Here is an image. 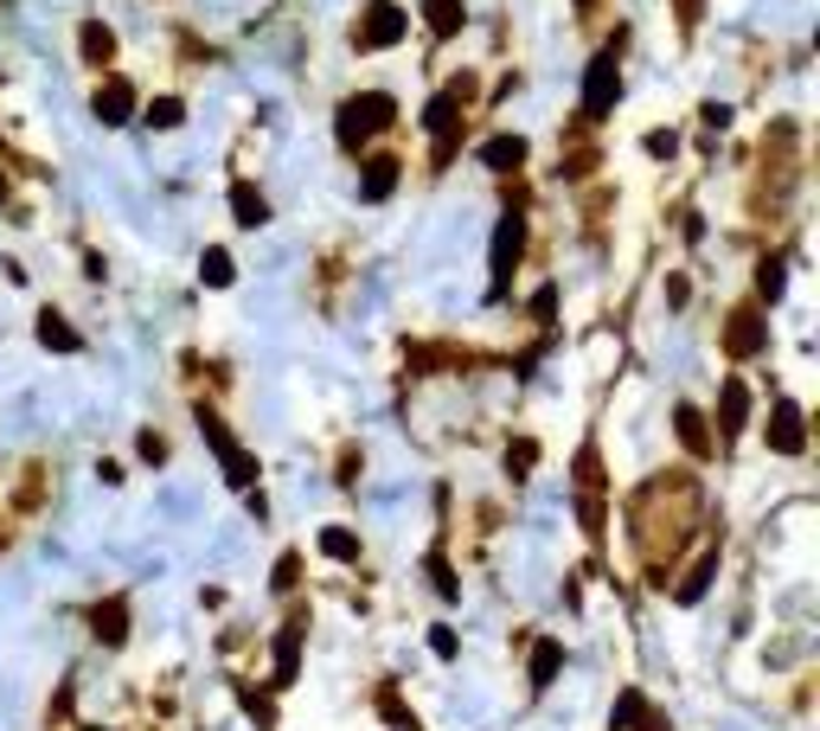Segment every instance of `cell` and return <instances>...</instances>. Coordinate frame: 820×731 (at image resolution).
I'll use <instances>...</instances> for the list:
<instances>
[{
  "label": "cell",
  "instance_id": "39",
  "mask_svg": "<svg viewBox=\"0 0 820 731\" xmlns=\"http://www.w3.org/2000/svg\"><path fill=\"white\" fill-rule=\"evenodd\" d=\"M686 295H692V283H686V277H667V302H674V308H686Z\"/></svg>",
  "mask_w": 820,
  "mask_h": 731
},
{
  "label": "cell",
  "instance_id": "20",
  "mask_svg": "<svg viewBox=\"0 0 820 731\" xmlns=\"http://www.w3.org/2000/svg\"><path fill=\"white\" fill-rule=\"evenodd\" d=\"M423 26H430V39H456L469 26V7L462 0H423Z\"/></svg>",
  "mask_w": 820,
  "mask_h": 731
},
{
  "label": "cell",
  "instance_id": "9",
  "mask_svg": "<svg viewBox=\"0 0 820 731\" xmlns=\"http://www.w3.org/2000/svg\"><path fill=\"white\" fill-rule=\"evenodd\" d=\"M763 443H769L776 456H808V411H802L795 398H776L769 418H763Z\"/></svg>",
  "mask_w": 820,
  "mask_h": 731
},
{
  "label": "cell",
  "instance_id": "24",
  "mask_svg": "<svg viewBox=\"0 0 820 731\" xmlns=\"http://www.w3.org/2000/svg\"><path fill=\"white\" fill-rule=\"evenodd\" d=\"M321 559H334V565H359V533L353 526H321Z\"/></svg>",
  "mask_w": 820,
  "mask_h": 731
},
{
  "label": "cell",
  "instance_id": "11",
  "mask_svg": "<svg viewBox=\"0 0 820 731\" xmlns=\"http://www.w3.org/2000/svg\"><path fill=\"white\" fill-rule=\"evenodd\" d=\"M744 431H751V385L731 372V379L718 385V418H712V437H718V443H738Z\"/></svg>",
  "mask_w": 820,
  "mask_h": 731
},
{
  "label": "cell",
  "instance_id": "13",
  "mask_svg": "<svg viewBox=\"0 0 820 731\" xmlns=\"http://www.w3.org/2000/svg\"><path fill=\"white\" fill-rule=\"evenodd\" d=\"M674 437L692 462H712L718 456V437H712V418L699 411V405H674Z\"/></svg>",
  "mask_w": 820,
  "mask_h": 731
},
{
  "label": "cell",
  "instance_id": "43",
  "mask_svg": "<svg viewBox=\"0 0 820 731\" xmlns=\"http://www.w3.org/2000/svg\"><path fill=\"white\" fill-rule=\"evenodd\" d=\"M97 731H103V726H97Z\"/></svg>",
  "mask_w": 820,
  "mask_h": 731
},
{
  "label": "cell",
  "instance_id": "16",
  "mask_svg": "<svg viewBox=\"0 0 820 731\" xmlns=\"http://www.w3.org/2000/svg\"><path fill=\"white\" fill-rule=\"evenodd\" d=\"M77 59H84L90 72H110V65H116V33H110L103 20H84V26H77Z\"/></svg>",
  "mask_w": 820,
  "mask_h": 731
},
{
  "label": "cell",
  "instance_id": "10",
  "mask_svg": "<svg viewBox=\"0 0 820 731\" xmlns=\"http://www.w3.org/2000/svg\"><path fill=\"white\" fill-rule=\"evenodd\" d=\"M405 180V154L379 148V154H359V206H385Z\"/></svg>",
  "mask_w": 820,
  "mask_h": 731
},
{
  "label": "cell",
  "instance_id": "41",
  "mask_svg": "<svg viewBox=\"0 0 820 731\" xmlns=\"http://www.w3.org/2000/svg\"><path fill=\"white\" fill-rule=\"evenodd\" d=\"M577 13H597V0H577Z\"/></svg>",
  "mask_w": 820,
  "mask_h": 731
},
{
  "label": "cell",
  "instance_id": "33",
  "mask_svg": "<svg viewBox=\"0 0 820 731\" xmlns=\"http://www.w3.org/2000/svg\"><path fill=\"white\" fill-rule=\"evenodd\" d=\"M270 585L282 590V597H289V590L302 585V552H282V559H276V572H270Z\"/></svg>",
  "mask_w": 820,
  "mask_h": 731
},
{
  "label": "cell",
  "instance_id": "8",
  "mask_svg": "<svg viewBox=\"0 0 820 731\" xmlns=\"http://www.w3.org/2000/svg\"><path fill=\"white\" fill-rule=\"evenodd\" d=\"M141 110V90L129 84L123 72H103V84L90 90V116L103 123V129H123V123H136Z\"/></svg>",
  "mask_w": 820,
  "mask_h": 731
},
{
  "label": "cell",
  "instance_id": "42",
  "mask_svg": "<svg viewBox=\"0 0 820 731\" xmlns=\"http://www.w3.org/2000/svg\"><path fill=\"white\" fill-rule=\"evenodd\" d=\"M0 200H7V174H0Z\"/></svg>",
  "mask_w": 820,
  "mask_h": 731
},
{
  "label": "cell",
  "instance_id": "18",
  "mask_svg": "<svg viewBox=\"0 0 820 731\" xmlns=\"http://www.w3.org/2000/svg\"><path fill=\"white\" fill-rule=\"evenodd\" d=\"M231 219H238V231H257V225H270V200H264V187H251V180H231Z\"/></svg>",
  "mask_w": 820,
  "mask_h": 731
},
{
  "label": "cell",
  "instance_id": "36",
  "mask_svg": "<svg viewBox=\"0 0 820 731\" xmlns=\"http://www.w3.org/2000/svg\"><path fill=\"white\" fill-rule=\"evenodd\" d=\"M699 116H705V129H731V103H718V97L699 103Z\"/></svg>",
  "mask_w": 820,
  "mask_h": 731
},
{
  "label": "cell",
  "instance_id": "34",
  "mask_svg": "<svg viewBox=\"0 0 820 731\" xmlns=\"http://www.w3.org/2000/svg\"><path fill=\"white\" fill-rule=\"evenodd\" d=\"M641 148H648V161H674V154H680V136H674V129H648Z\"/></svg>",
  "mask_w": 820,
  "mask_h": 731
},
{
  "label": "cell",
  "instance_id": "14",
  "mask_svg": "<svg viewBox=\"0 0 820 731\" xmlns=\"http://www.w3.org/2000/svg\"><path fill=\"white\" fill-rule=\"evenodd\" d=\"M526 161H533V142H526V136H513V129H500V136H487V142H481V167H487V174H500V180H507V174H526Z\"/></svg>",
  "mask_w": 820,
  "mask_h": 731
},
{
  "label": "cell",
  "instance_id": "23",
  "mask_svg": "<svg viewBox=\"0 0 820 731\" xmlns=\"http://www.w3.org/2000/svg\"><path fill=\"white\" fill-rule=\"evenodd\" d=\"M200 283L205 290H231V283H238V257H231L225 244H212V251L200 257Z\"/></svg>",
  "mask_w": 820,
  "mask_h": 731
},
{
  "label": "cell",
  "instance_id": "5",
  "mask_svg": "<svg viewBox=\"0 0 820 731\" xmlns=\"http://www.w3.org/2000/svg\"><path fill=\"white\" fill-rule=\"evenodd\" d=\"M520 257H526V213H500L494 225V244H487V302H500L507 283H513V270H520Z\"/></svg>",
  "mask_w": 820,
  "mask_h": 731
},
{
  "label": "cell",
  "instance_id": "25",
  "mask_svg": "<svg viewBox=\"0 0 820 731\" xmlns=\"http://www.w3.org/2000/svg\"><path fill=\"white\" fill-rule=\"evenodd\" d=\"M782 290H789V264L782 257H756V302L769 308V302H782Z\"/></svg>",
  "mask_w": 820,
  "mask_h": 731
},
{
  "label": "cell",
  "instance_id": "22",
  "mask_svg": "<svg viewBox=\"0 0 820 731\" xmlns=\"http://www.w3.org/2000/svg\"><path fill=\"white\" fill-rule=\"evenodd\" d=\"M571 482H577L584 495H603V449H597V443H577V456H571Z\"/></svg>",
  "mask_w": 820,
  "mask_h": 731
},
{
  "label": "cell",
  "instance_id": "26",
  "mask_svg": "<svg viewBox=\"0 0 820 731\" xmlns=\"http://www.w3.org/2000/svg\"><path fill=\"white\" fill-rule=\"evenodd\" d=\"M423 572H430V585H436V597H443V603H462V578L449 572V552H443V546L423 559Z\"/></svg>",
  "mask_w": 820,
  "mask_h": 731
},
{
  "label": "cell",
  "instance_id": "40",
  "mask_svg": "<svg viewBox=\"0 0 820 731\" xmlns=\"http://www.w3.org/2000/svg\"><path fill=\"white\" fill-rule=\"evenodd\" d=\"M341 482H346V488L359 482V449H346V456H341Z\"/></svg>",
  "mask_w": 820,
  "mask_h": 731
},
{
  "label": "cell",
  "instance_id": "6",
  "mask_svg": "<svg viewBox=\"0 0 820 731\" xmlns=\"http://www.w3.org/2000/svg\"><path fill=\"white\" fill-rule=\"evenodd\" d=\"M718 347H725V360H763L769 354V315H763V302H738L731 315H725V334H718Z\"/></svg>",
  "mask_w": 820,
  "mask_h": 731
},
{
  "label": "cell",
  "instance_id": "21",
  "mask_svg": "<svg viewBox=\"0 0 820 731\" xmlns=\"http://www.w3.org/2000/svg\"><path fill=\"white\" fill-rule=\"evenodd\" d=\"M712 578H718V539H712V546L699 552V565H692L680 585H674V597H680V603H699V597L712 590Z\"/></svg>",
  "mask_w": 820,
  "mask_h": 731
},
{
  "label": "cell",
  "instance_id": "32",
  "mask_svg": "<svg viewBox=\"0 0 820 731\" xmlns=\"http://www.w3.org/2000/svg\"><path fill=\"white\" fill-rule=\"evenodd\" d=\"M136 456H141V462H148V469H161V462L174 456V443L161 437V431H141V437H136Z\"/></svg>",
  "mask_w": 820,
  "mask_h": 731
},
{
  "label": "cell",
  "instance_id": "7",
  "mask_svg": "<svg viewBox=\"0 0 820 731\" xmlns=\"http://www.w3.org/2000/svg\"><path fill=\"white\" fill-rule=\"evenodd\" d=\"M410 33V13L398 0H372L359 20H353V52H392V46H405Z\"/></svg>",
  "mask_w": 820,
  "mask_h": 731
},
{
  "label": "cell",
  "instance_id": "27",
  "mask_svg": "<svg viewBox=\"0 0 820 731\" xmlns=\"http://www.w3.org/2000/svg\"><path fill=\"white\" fill-rule=\"evenodd\" d=\"M533 469H539V443H533V437H513V443H507V475H513V482H526Z\"/></svg>",
  "mask_w": 820,
  "mask_h": 731
},
{
  "label": "cell",
  "instance_id": "19",
  "mask_svg": "<svg viewBox=\"0 0 820 731\" xmlns=\"http://www.w3.org/2000/svg\"><path fill=\"white\" fill-rule=\"evenodd\" d=\"M558 674H564V642H558V636H539V642H533V661H526V680H533V693H546Z\"/></svg>",
  "mask_w": 820,
  "mask_h": 731
},
{
  "label": "cell",
  "instance_id": "17",
  "mask_svg": "<svg viewBox=\"0 0 820 731\" xmlns=\"http://www.w3.org/2000/svg\"><path fill=\"white\" fill-rule=\"evenodd\" d=\"M33 334H39V347H46V354H84V334L71 328V315H59V308H39Z\"/></svg>",
  "mask_w": 820,
  "mask_h": 731
},
{
  "label": "cell",
  "instance_id": "29",
  "mask_svg": "<svg viewBox=\"0 0 820 731\" xmlns=\"http://www.w3.org/2000/svg\"><path fill=\"white\" fill-rule=\"evenodd\" d=\"M238 706L257 719V731H276V700H270V693H257V687H238Z\"/></svg>",
  "mask_w": 820,
  "mask_h": 731
},
{
  "label": "cell",
  "instance_id": "12",
  "mask_svg": "<svg viewBox=\"0 0 820 731\" xmlns=\"http://www.w3.org/2000/svg\"><path fill=\"white\" fill-rule=\"evenodd\" d=\"M302 636H308V610H295V616H289V623H282V629H276V687H295V674H302Z\"/></svg>",
  "mask_w": 820,
  "mask_h": 731
},
{
  "label": "cell",
  "instance_id": "15",
  "mask_svg": "<svg viewBox=\"0 0 820 731\" xmlns=\"http://www.w3.org/2000/svg\"><path fill=\"white\" fill-rule=\"evenodd\" d=\"M90 636L103 649H123L129 642V597H97L90 603Z\"/></svg>",
  "mask_w": 820,
  "mask_h": 731
},
{
  "label": "cell",
  "instance_id": "1",
  "mask_svg": "<svg viewBox=\"0 0 820 731\" xmlns=\"http://www.w3.org/2000/svg\"><path fill=\"white\" fill-rule=\"evenodd\" d=\"M385 129H398V97H392V90H353L341 110H334V142H341V154H353V161L379 142Z\"/></svg>",
  "mask_w": 820,
  "mask_h": 731
},
{
  "label": "cell",
  "instance_id": "30",
  "mask_svg": "<svg viewBox=\"0 0 820 731\" xmlns=\"http://www.w3.org/2000/svg\"><path fill=\"white\" fill-rule=\"evenodd\" d=\"M641 726H648V700L628 687V693L615 700V731H641Z\"/></svg>",
  "mask_w": 820,
  "mask_h": 731
},
{
  "label": "cell",
  "instance_id": "37",
  "mask_svg": "<svg viewBox=\"0 0 820 731\" xmlns=\"http://www.w3.org/2000/svg\"><path fill=\"white\" fill-rule=\"evenodd\" d=\"M674 13H680V26L692 33V26H699V13H705V0H674Z\"/></svg>",
  "mask_w": 820,
  "mask_h": 731
},
{
  "label": "cell",
  "instance_id": "38",
  "mask_svg": "<svg viewBox=\"0 0 820 731\" xmlns=\"http://www.w3.org/2000/svg\"><path fill=\"white\" fill-rule=\"evenodd\" d=\"M551 308H558V290H551V283H546V290L533 295V315H539V321H551Z\"/></svg>",
  "mask_w": 820,
  "mask_h": 731
},
{
  "label": "cell",
  "instance_id": "4",
  "mask_svg": "<svg viewBox=\"0 0 820 731\" xmlns=\"http://www.w3.org/2000/svg\"><path fill=\"white\" fill-rule=\"evenodd\" d=\"M193 424H200L205 449H212V456H218V469H225V482H231V488H244V495H251V488H257V456H251V449H244V443L231 437V424H225V418H218V411H212V405H200V411H193Z\"/></svg>",
  "mask_w": 820,
  "mask_h": 731
},
{
  "label": "cell",
  "instance_id": "3",
  "mask_svg": "<svg viewBox=\"0 0 820 731\" xmlns=\"http://www.w3.org/2000/svg\"><path fill=\"white\" fill-rule=\"evenodd\" d=\"M615 103H622V33H615L610 46L584 65V90H577V110H584V123H610Z\"/></svg>",
  "mask_w": 820,
  "mask_h": 731
},
{
  "label": "cell",
  "instance_id": "31",
  "mask_svg": "<svg viewBox=\"0 0 820 731\" xmlns=\"http://www.w3.org/2000/svg\"><path fill=\"white\" fill-rule=\"evenodd\" d=\"M577 520H584L590 546H603V533H610V520H603V495H584V501H577Z\"/></svg>",
  "mask_w": 820,
  "mask_h": 731
},
{
  "label": "cell",
  "instance_id": "28",
  "mask_svg": "<svg viewBox=\"0 0 820 731\" xmlns=\"http://www.w3.org/2000/svg\"><path fill=\"white\" fill-rule=\"evenodd\" d=\"M141 116H148V129H180V123H187V103H180V97H154Z\"/></svg>",
  "mask_w": 820,
  "mask_h": 731
},
{
  "label": "cell",
  "instance_id": "2",
  "mask_svg": "<svg viewBox=\"0 0 820 731\" xmlns=\"http://www.w3.org/2000/svg\"><path fill=\"white\" fill-rule=\"evenodd\" d=\"M469 103H475V77H449L436 97H430V110H423V129H430V148H436V161L430 167H449L456 161V148H462V123H469Z\"/></svg>",
  "mask_w": 820,
  "mask_h": 731
},
{
  "label": "cell",
  "instance_id": "35",
  "mask_svg": "<svg viewBox=\"0 0 820 731\" xmlns=\"http://www.w3.org/2000/svg\"><path fill=\"white\" fill-rule=\"evenodd\" d=\"M430 655H436V661H456V655H462L456 629H430Z\"/></svg>",
  "mask_w": 820,
  "mask_h": 731
}]
</instances>
